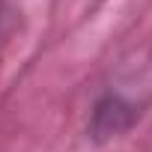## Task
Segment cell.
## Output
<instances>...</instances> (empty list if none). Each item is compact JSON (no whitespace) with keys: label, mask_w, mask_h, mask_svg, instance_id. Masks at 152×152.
Instances as JSON below:
<instances>
[{"label":"cell","mask_w":152,"mask_h":152,"mask_svg":"<svg viewBox=\"0 0 152 152\" xmlns=\"http://www.w3.org/2000/svg\"><path fill=\"white\" fill-rule=\"evenodd\" d=\"M140 116V107L134 102H128L119 93H104L90 113V134L93 140H110L122 131H128L134 125V119Z\"/></svg>","instance_id":"1"}]
</instances>
